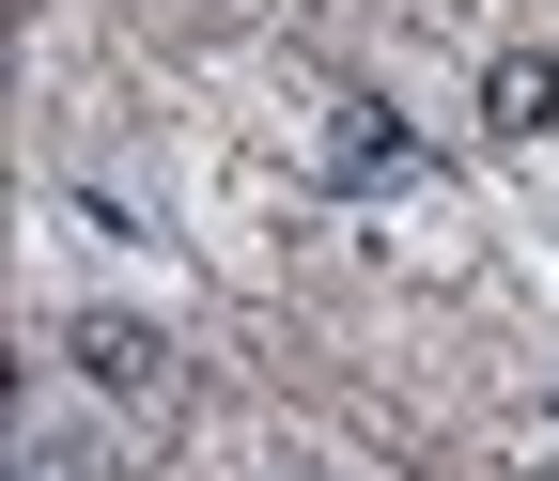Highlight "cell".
Masks as SVG:
<instances>
[{"label": "cell", "instance_id": "cell-2", "mask_svg": "<svg viewBox=\"0 0 559 481\" xmlns=\"http://www.w3.org/2000/svg\"><path fill=\"white\" fill-rule=\"evenodd\" d=\"M62 358H79L109 404H140V388H171V341L156 326H140V311H79V326H62Z\"/></svg>", "mask_w": 559, "mask_h": 481}, {"label": "cell", "instance_id": "cell-1", "mask_svg": "<svg viewBox=\"0 0 559 481\" xmlns=\"http://www.w3.org/2000/svg\"><path fill=\"white\" fill-rule=\"evenodd\" d=\"M404 171H419V141H404V109H389V94L326 109V187H342V202H373V187H404Z\"/></svg>", "mask_w": 559, "mask_h": 481}, {"label": "cell", "instance_id": "cell-3", "mask_svg": "<svg viewBox=\"0 0 559 481\" xmlns=\"http://www.w3.org/2000/svg\"><path fill=\"white\" fill-rule=\"evenodd\" d=\"M559 124V47H498L481 62V141H544Z\"/></svg>", "mask_w": 559, "mask_h": 481}]
</instances>
